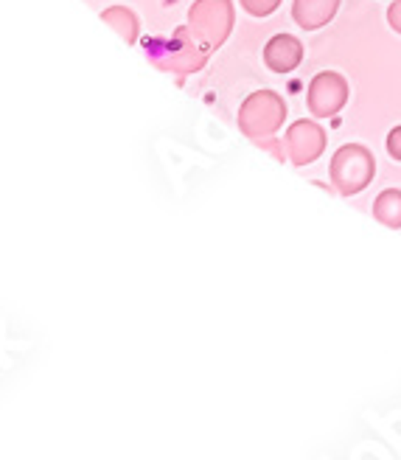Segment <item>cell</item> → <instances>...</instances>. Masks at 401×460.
Here are the masks:
<instances>
[{"label": "cell", "instance_id": "cell-1", "mask_svg": "<svg viewBox=\"0 0 401 460\" xmlns=\"http://www.w3.org/2000/svg\"><path fill=\"white\" fill-rule=\"evenodd\" d=\"M328 174H332V186L340 194H360L370 186L376 174V157L362 144H345L334 152Z\"/></svg>", "mask_w": 401, "mask_h": 460}, {"label": "cell", "instance_id": "cell-2", "mask_svg": "<svg viewBox=\"0 0 401 460\" xmlns=\"http://www.w3.org/2000/svg\"><path fill=\"white\" fill-rule=\"evenodd\" d=\"M287 119V102L281 99L272 90H262V93H253L242 110H239V127L245 135L255 137V141H264L272 132L281 129Z\"/></svg>", "mask_w": 401, "mask_h": 460}, {"label": "cell", "instance_id": "cell-3", "mask_svg": "<svg viewBox=\"0 0 401 460\" xmlns=\"http://www.w3.org/2000/svg\"><path fill=\"white\" fill-rule=\"evenodd\" d=\"M348 102V82L345 76L334 74V71H323L309 82V93H306V104H309V112L317 115V119H332L337 115Z\"/></svg>", "mask_w": 401, "mask_h": 460}, {"label": "cell", "instance_id": "cell-4", "mask_svg": "<svg viewBox=\"0 0 401 460\" xmlns=\"http://www.w3.org/2000/svg\"><path fill=\"white\" fill-rule=\"evenodd\" d=\"M284 144L295 166H309L325 152V129L317 121H295L284 135Z\"/></svg>", "mask_w": 401, "mask_h": 460}, {"label": "cell", "instance_id": "cell-5", "mask_svg": "<svg viewBox=\"0 0 401 460\" xmlns=\"http://www.w3.org/2000/svg\"><path fill=\"white\" fill-rule=\"evenodd\" d=\"M264 62L275 74H292L303 62V42L292 34H278L267 42Z\"/></svg>", "mask_w": 401, "mask_h": 460}, {"label": "cell", "instance_id": "cell-6", "mask_svg": "<svg viewBox=\"0 0 401 460\" xmlns=\"http://www.w3.org/2000/svg\"><path fill=\"white\" fill-rule=\"evenodd\" d=\"M340 9V0H295L292 4V17L303 31H317L328 26Z\"/></svg>", "mask_w": 401, "mask_h": 460}, {"label": "cell", "instance_id": "cell-7", "mask_svg": "<svg viewBox=\"0 0 401 460\" xmlns=\"http://www.w3.org/2000/svg\"><path fill=\"white\" fill-rule=\"evenodd\" d=\"M373 217L379 219L385 227L398 230L401 227V191L388 189L373 199Z\"/></svg>", "mask_w": 401, "mask_h": 460}, {"label": "cell", "instance_id": "cell-8", "mask_svg": "<svg viewBox=\"0 0 401 460\" xmlns=\"http://www.w3.org/2000/svg\"><path fill=\"white\" fill-rule=\"evenodd\" d=\"M242 6L255 17H267L281 6V0H242Z\"/></svg>", "mask_w": 401, "mask_h": 460}, {"label": "cell", "instance_id": "cell-9", "mask_svg": "<svg viewBox=\"0 0 401 460\" xmlns=\"http://www.w3.org/2000/svg\"><path fill=\"white\" fill-rule=\"evenodd\" d=\"M388 152H390L393 160H401V127L390 129V135H388Z\"/></svg>", "mask_w": 401, "mask_h": 460}, {"label": "cell", "instance_id": "cell-10", "mask_svg": "<svg viewBox=\"0 0 401 460\" xmlns=\"http://www.w3.org/2000/svg\"><path fill=\"white\" fill-rule=\"evenodd\" d=\"M388 22H390V29L401 34V0H396V4H390L388 9Z\"/></svg>", "mask_w": 401, "mask_h": 460}]
</instances>
